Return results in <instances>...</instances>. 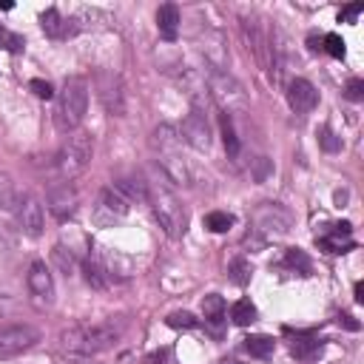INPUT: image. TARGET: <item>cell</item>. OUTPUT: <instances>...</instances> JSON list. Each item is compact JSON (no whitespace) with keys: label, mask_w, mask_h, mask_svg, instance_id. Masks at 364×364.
I'll use <instances>...</instances> for the list:
<instances>
[{"label":"cell","mask_w":364,"mask_h":364,"mask_svg":"<svg viewBox=\"0 0 364 364\" xmlns=\"http://www.w3.org/2000/svg\"><path fill=\"white\" fill-rule=\"evenodd\" d=\"M145 199L151 202V211L157 217L160 228L171 239H180L188 228V217H185V208H182L177 191L171 188V182L163 171H151L145 177Z\"/></svg>","instance_id":"1"},{"label":"cell","mask_w":364,"mask_h":364,"mask_svg":"<svg viewBox=\"0 0 364 364\" xmlns=\"http://www.w3.org/2000/svg\"><path fill=\"white\" fill-rule=\"evenodd\" d=\"M126 319H106V322H94V325H74L60 333V347L77 356H94L102 353L120 342L126 333Z\"/></svg>","instance_id":"2"},{"label":"cell","mask_w":364,"mask_h":364,"mask_svg":"<svg viewBox=\"0 0 364 364\" xmlns=\"http://www.w3.org/2000/svg\"><path fill=\"white\" fill-rule=\"evenodd\" d=\"M151 145L157 151V163L160 171L168 177V182L174 185H191V168L185 163L182 154V137L177 134L174 126H157L151 137Z\"/></svg>","instance_id":"3"},{"label":"cell","mask_w":364,"mask_h":364,"mask_svg":"<svg viewBox=\"0 0 364 364\" xmlns=\"http://www.w3.org/2000/svg\"><path fill=\"white\" fill-rule=\"evenodd\" d=\"M86 109H88V80L86 77H69L66 86H63V91H60L58 109H55V126H58V131H63V134L74 131L83 123Z\"/></svg>","instance_id":"4"},{"label":"cell","mask_w":364,"mask_h":364,"mask_svg":"<svg viewBox=\"0 0 364 364\" xmlns=\"http://www.w3.org/2000/svg\"><path fill=\"white\" fill-rule=\"evenodd\" d=\"M91 157H94V140H91V134L74 131L63 142V148L58 151V160H55L58 163V174L63 177V182L77 180L91 166Z\"/></svg>","instance_id":"5"},{"label":"cell","mask_w":364,"mask_h":364,"mask_svg":"<svg viewBox=\"0 0 364 364\" xmlns=\"http://www.w3.org/2000/svg\"><path fill=\"white\" fill-rule=\"evenodd\" d=\"M205 88H208V97H211L217 106L222 109V114H228V117H231L234 112H245V106H248L242 86H239L228 72H222V69H214V66H211Z\"/></svg>","instance_id":"6"},{"label":"cell","mask_w":364,"mask_h":364,"mask_svg":"<svg viewBox=\"0 0 364 364\" xmlns=\"http://www.w3.org/2000/svg\"><path fill=\"white\" fill-rule=\"evenodd\" d=\"M40 339V333L32 325H9L0 328V358H15L23 350H29L34 342Z\"/></svg>","instance_id":"7"},{"label":"cell","mask_w":364,"mask_h":364,"mask_svg":"<svg viewBox=\"0 0 364 364\" xmlns=\"http://www.w3.org/2000/svg\"><path fill=\"white\" fill-rule=\"evenodd\" d=\"M97 88H100V100L102 109H106L112 117H123L126 114V91L117 74L112 72H100L97 74Z\"/></svg>","instance_id":"8"},{"label":"cell","mask_w":364,"mask_h":364,"mask_svg":"<svg viewBox=\"0 0 364 364\" xmlns=\"http://www.w3.org/2000/svg\"><path fill=\"white\" fill-rule=\"evenodd\" d=\"M256 234H265V236H285L290 231V214L285 211L282 205L268 202L256 211Z\"/></svg>","instance_id":"9"},{"label":"cell","mask_w":364,"mask_h":364,"mask_svg":"<svg viewBox=\"0 0 364 364\" xmlns=\"http://www.w3.org/2000/svg\"><path fill=\"white\" fill-rule=\"evenodd\" d=\"M26 282H29L32 302L37 307H51V304H55V279H51L46 262H32Z\"/></svg>","instance_id":"10"},{"label":"cell","mask_w":364,"mask_h":364,"mask_svg":"<svg viewBox=\"0 0 364 364\" xmlns=\"http://www.w3.org/2000/svg\"><path fill=\"white\" fill-rule=\"evenodd\" d=\"M182 137L188 145H194L196 151H211V123L202 114V109H191L188 117L182 120Z\"/></svg>","instance_id":"11"},{"label":"cell","mask_w":364,"mask_h":364,"mask_svg":"<svg viewBox=\"0 0 364 364\" xmlns=\"http://www.w3.org/2000/svg\"><path fill=\"white\" fill-rule=\"evenodd\" d=\"M18 225H20V231L26 234V236H32V239H37V236H43V228H46V214H43V205H40V199H34V196H20V205H18Z\"/></svg>","instance_id":"12"},{"label":"cell","mask_w":364,"mask_h":364,"mask_svg":"<svg viewBox=\"0 0 364 364\" xmlns=\"http://www.w3.org/2000/svg\"><path fill=\"white\" fill-rule=\"evenodd\" d=\"M77 205H80V196H77L74 185L60 182V185H51V188H48V211L55 214L60 222L69 220V217H74Z\"/></svg>","instance_id":"13"},{"label":"cell","mask_w":364,"mask_h":364,"mask_svg":"<svg viewBox=\"0 0 364 364\" xmlns=\"http://www.w3.org/2000/svg\"><path fill=\"white\" fill-rule=\"evenodd\" d=\"M288 102L296 114H310L316 106H319V91L316 86L304 80V77H296L290 86H288Z\"/></svg>","instance_id":"14"},{"label":"cell","mask_w":364,"mask_h":364,"mask_svg":"<svg viewBox=\"0 0 364 364\" xmlns=\"http://www.w3.org/2000/svg\"><path fill=\"white\" fill-rule=\"evenodd\" d=\"M242 34L248 40V48L253 51V58L259 60V66H271L268 63V34L262 29V23H259L256 18H242Z\"/></svg>","instance_id":"15"},{"label":"cell","mask_w":364,"mask_h":364,"mask_svg":"<svg viewBox=\"0 0 364 364\" xmlns=\"http://www.w3.org/2000/svg\"><path fill=\"white\" fill-rule=\"evenodd\" d=\"M40 26H43V32H46L48 37H55V40H66V37L77 34L74 20H66L58 9H46V12L40 15Z\"/></svg>","instance_id":"16"},{"label":"cell","mask_w":364,"mask_h":364,"mask_svg":"<svg viewBox=\"0 0 364 364\" xmlns=\"http://www.w3.org/2000/svg\"><path fill=\"white\" fill-rule=\"evenodd\" d=\"M100 211H106L112 220H120V217H126L131 211V202L114 185H109V188L100 191Z\"/></svg>","instance_id":"17"},{"label":"cell","mask_w":364,"mask_h":364,"mask_svg":"<svg viewBox=\"0 0 364 364\" xmlns=\"http://www.w3.org/2000/svg\"><path fill=\"white\" fill-rule=\"evenodd\" d=\"M316 242H319V248H322L325 253H347V250L353 248V239H350V225H347V222L333 225V231H330L328 236H319Z\"/></svg>","instance_id":"18"},{"label":"cell","mask_w":364,"mask_h":364,"mask_svg":"<svg viewBox=\"0 0 364 364\" xmlns=\"http://www.w3.org/2000/svg\"><path fill=\"white\" fill-rule=\"evenodd\" d=\"M157 29H160L163 40H168V43L177 40V34H180V9L174 4L160 6V12H157Z\"/></svg>","instance_id":"19"},{"label":"cell","mask_w":364,"mask_h":364,"mask_svg":"<svg viewBox=\"0 0 364 364\" xmlns=\"http://www.w3.org/2000/svg\"><path fill=\"white\" fill-rule=\"evenodd\" d=\"M20 191L9 171H0V211H18Z\"/></svg>","instance_id":"20"},{"label":"cell","mask_w":364,"mask_h":364,"mask_svg":"<svg viewBox=\"0 0 364 364\" xmlns=\"http://www.w3.org/2000/svg\"><path fill=\"white\" fill-rule=\"evenodd\" d=\"M83 276H86V282H88L94 290H106V288H112V282H114V279L106 274V268H102L94 256H88L86 262H83Z\"/></svg>","instance_id":"21"},{"label":"cell","mask_w":364,"mask_h":364,"mask_svg":"<svg viewBox=\"0 0 364 364\" xmlns=\"http://www.w3.org/2000/svg\"><path fill=\"white\" fill-rule=\"evenodd\" d=\"M202 316H205L208 325H214V328L222 325V319H225V302H222L220 293H211V296L202 299Z\"/></svg>","instance_id":"22"},{"label":"cell","mask_w":364,"mask_h":364,"mask_svg":"<svg viewBox=\"0 0 364 364\" xmlns=\"http://www.w3.org/2000/svg\"><path fill=\"white\" fill-rule=\"evenodd\" d=\"M231 319H234L236 328L253 325V322H256V307H253V302H250V299H239V302L231 307Z\"/></svg>","instance_id":"23"},{"label":"cell","mask_w":364,"mask_h":364,"mask_svg":"<svg viewBox=\"0 0 364 364\" xmlns=\"http://www.w3.org/2000/svg\"><path fill=\"white\" fill-rule=\"evenodd\" d=\"M319 350H322V339H316V336H296L293 344H290V353L296 358H310Z\"/></svg>","instance_id":"24"},{"label":"cell","mask_w":364,"mask_h":364,"mask_svg":"<svg viewBox=\"0 0 364 364\" xmlns=\"http://www.w3.org/2000/svg\"><path fill=\"white\" fill-rule=\"evenodd\" d=\"M220 128H222V142H225V151L231 157L239 154V137H236V128H234V117L228 114H220Z\"/></svg>","instance_id":"25"},{"label":"cell","mask_w":364,"mask_h":364,"mask_svg":"<svg viewBox=\"0 0 364 364\" xmlns=\"http://www.w3.org/2000/svg\"><path fill=\"white\" fill-rule=\"evenodd\" d=\"M250 274H253V268H250V262H248L245 256H236L234 262L228 265V276H231V282L239 285V288H245V285L250 282Z\"/></svg>","instance_id":"26"},{"label":"cell","mask_w":364,"mask_h":364,"mask_svg":"<svg viewBox=\"0 0 364 364\" xmlns=\"http://www.w3.org/2000/svg\"><path fill=\"white\" fill-rule=\"evenodd\" d=\"M245 350L256 358H268L274 353V339L271 336H250V339H245Z\"/></svg>","instance_id":"27"},{"label":"cell","mask_w":364,"mask_h":364,"mask_svg":"<svg viewBox=\"0 0 364 364\" xmlns=\"http://www.w3.org/2000/svg\"><path fill=\"white\" fill-rule=\"evenodd\" d=\"M51 259H55V265H58L66 276H74V271H77V259L72 256V250H69L66 245H58L55 250H51Z\"/></svg>","instance_id":"28"},{"label":"cell","mask_w":364,"mask_h":364,"mask_svg":"<svg viewBox=\"0 0 364 364\" xmlns=\"http://www.w3.org/2000/svg\"><path fill=\"white\" fill-rule=\"evenodd\" d=\"M231 225H234V217L225 214V211H211V214L205 217V228L214 231V234H225Z\"/></svg>","instance_id":"29"},{"label":"cell","mask_w":364,"mask_h":364,"mask_svg":"<svg viewBox=\"0 0 364 364\" xmlns=\"http://www.w3.org/2000/svg\"><path fill=\"white\" fill-rule=\"evenodd\" d=\"M23 46H26V40L20 34L9 32L6 26H0V48H6V51H12V55H18V51H23Z\"/></svg>","instance_id":"30"},{"label":"cell","mask_w":364,"mask_h":364,"mask_svg":"<svg viewBox=\"0 0 364 364\" xmlns=\"http://www.w3.org/2000/svg\"><path fill=\"white\" fill-rule=\"evenodd\" d=\"M166 322H168V328H177V330H194V328L199 325V322L188 314V310H177V314H171Z\"/></svg>","instance_id":"31"},{"label":"cell","mask_w":364,"mask_h":364,"mask_svg":"<svg viewBox=\"0 0 364 364\" xmlns=\"http://www.w3.org/2000/svg\"><path fill=\"white\" fill-rule=\"evenodd\" d=\"M288 265H290V268H296L299 274H310V259H307V256H304V250H299V248L288 250Z\"/></svg>","instance_id":"32"},{"label":"cell","mask_w":364,"mask_h":364,"mask_svg":"<svg viewBox=\"0 0 364 364\" xmlns=\"http://www.w3.org/2000/svg\"><path fill=\"white\" fill-rule=\"evenodd\" d=\"M322 43H325L322 48L328 51V55H330V58H339V60L344 58V40H342L339 34H328V37H325Z\"/></svg>","instance_id":"33"},{"label":"cell","mask_w":364,"mask_h":364,"mask_svg":"<svg viewBox=\"0 0 364 364\" xmlns=\"http://www.w3.org/2000/svg\"><path fill=\"white\" fill-rule=\"evenodd\" d=\"M271 171H274V163H271L268 157L253 160V180H256V182H265V180L271 177Z\"/></svg>","instance_id":"34"},{"label":"cell","mask_w":364,"mask_h":364,"mask_svg":"<svg viewBox=\"0 0 364 364\" xmlns=\"http://www.w3.org/2000/svg\"><path fill=\"white\" fill-rule=\"evenodd\" d=\"M319 145H322L328 154H336V151L342 148V140H339L330 128H322V131H319Z\"/></svg>","instance_id":"35"},{"label":"cell","mask_w":364,"mask_h":364,"mask_svg":"<svg viewBox=\"0 0 364 364\" xmlns=\"http://www.w3.org/2000/svg\"><path fill=\"white\" fill-rule=\"evenodd\" d=\"M29 88H32L40 100H51V97H55V88H51V83H48V80H32V83H29Z\"/></svg>","instance_id":"36"},{"label":"cell","mask_w":364,"mask_h":364,"mask_svg":"<svg viewBox=\"0 0 364 364\" xmlns=\"http://www.w3.org/2000/svg\"><path fill=\"white\" fill-rule=\"evenodd\" d=\"M344 97H347V100H353V102H358V100L364 97V80H358V77H356V80H350V83H347V88H344Z\"/></svg>","instance_id":"37"},{"label":"cell","mask_w":364,"mask_h":364,"mask_svg":"<svg viewBox=\"0 0 364 364\" xmlns=\"http://www.w3.org/2000/svg\"><path fill=\"white\" fill-rule=\"evenodd\" d=\"M361 9H364L361 4H353V6H344V9L339 12V20H344V23H353V20H356L358 15H361Z\"/></svg>","instance_id":"38"},{"label":"cell","mask_w":364,"mask_h":364,"mask_svg":"<svg viewBox=\"0 0 364 364\" xmlns=\"http://www.w3.org/2000/svg\"><path fill=\"white\" fill-rule=\"evenodd\" d=\"M339 325H344L347 330H358V322H356L350 314H342V316H339Z\"/></svg>","instance_id":"39"},{"label":"cell","mask_w":364,"mask_h":364,"mask_svg":"<svg viewBox=\"0 0 364 364\" xmlns=\"http://www.w3.org/2000/svg\"><path fill=\"white\" fill-rule=\"evenodd\" d=\"M356 302H364V285L356 282Z\"/></svg>","instance_id":"40"}]
</instances>
